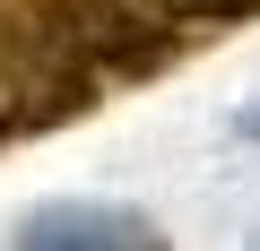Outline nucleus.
<instances>
[{
	"label": "nucleus",
	"instance_id": "f257e3e1",
	"mask_svg": "<svg viewBox=\"0 0 260 251\" xmlns=\"http://www.w3.org/2000/svg\"><path fill=\"white\" fill-rule=\"evenodd\" d=\"M35 9L61 26V44L95 69V78H156L174 69V26L148 9V0H35Z\"/></svg>",
	"mask_w": 260,
	"mask_h": 251
},
{
	"label": "nucleus",
	"instance_id": "7ed1b4c3",
	"mask_svg": "<svg viewBox=\"0 0 260 251\" xmlns=\"http://www.w3.org/2000/svg\"><path fill=\"white\" fill-rule=\"evenodd\" d=\"M35 242H52V234H78V242H139V225L130 217H44V225H26Z\"/></svg>",
	"mask_w": 260,
	"mask_h": 251
},
{
	"label": "nucleus",
	"instance_id": "f03ea898",
	"mask_svg": "<svg viewBox=\"0 0 260 251\" xmlns=\"http://www.w3.org/2000/svg\"><path fill=\"white\" fill-rule=\"evenodd\" d=\"M148 9L165 26H243V18H260V0H148Z\"/></svg>",
	"mask_w": 260,
	"mask_h": 251
}]
</instances>
